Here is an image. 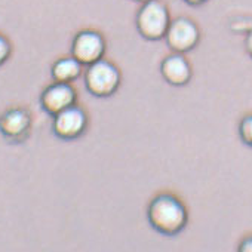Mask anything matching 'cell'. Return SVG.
<instances>
[{
  "mask_svg": "<svg viewBox=\"0 0 252 252\" xmlns=\"http://www.w3.org/2000/svg\"><path fill=\"white\" fill-rule=\"evenodd\" d=\"M149 224L163 236L180 234L189 222V211L184 202L172 193L156 194L147 206Z\"/></svg>",
  "mask_w": 252,
  "mask_h": 252,
  "instance_id": "obj_1",
  "label": "cell"
},
{
  "mask_svg": "<svg viewBox=\"0 0 252 252\" xmlns=\"http://www.w3.org/2000/svg\"><path fill=\"white\" fill-rule=\"evenodd\" d=\"M122 83V73L116 64L99 60L86 67L85 86L86 91L96 98H108L116 94Z\"/></svg>",
  "mask_w": 252,
  "mask_h": 252,
  "instance_id": "obj_2",
  "label": "cell"
},
{
  "mask_svg": "<svg viewBox=\"0 0 252 252\" xmlns=\"http://www.w3.org/2000/svg\"><path fill=\"white\" fill-rule=\"evenodd\" d=\"M137 30L150 42L165 39L168 27L171 24V15L166 5L160 0H149L143 3L137 14Z\"/></svg>",
  "mask_w": 252,
  "mask_h": 252,
  "instance_id": "obj_3",
  "label": "cell"
},
{
  "mask_svg": "<svg viewBox=\"0 0 252 252\" xmlns=\"http://www.w3.org/2000/svg\"><path fill=\"white\" fill-rule=\"evenodd\" d=\"M165 40L172 52L187 54L197 46L200 40V30L193 20L187 17H178L171 20Z\"/></svg>",
  "mask_w": 252,
  "mask_h": 252,
  "instance_id": "obj_4",
  "label": "cell"
},
{
  "mask_svg": "<svg viewBox=\"0 0 252 252\" xmlns=\"http://www.w3.org/2000/svg\"><path fill=\"white\" fill-rule=\"evenodd\" d=\"M88 125H89V117L86 110L74 104L54 116L52 131L58 138L71 141L85 134Z\"/></svg>",
  "mask_w": 252,
  "mask_h": 252,
  "instance_id": "obj_5",
  "label": "cell"
},
{
  "mask_svg": "<svg viewBox=\"0 0 252 252\" xmlns=\"http://www.w3.org/2000/svg\"><path fill=\"white\" fill-rule=\"evenodd\" d=\"M105 54V39L96 30H82L79 32L71 43V57H74L82 65L88 67L104 58Z\"/></svg>",
  "mask_w": 252,
  "mask_h": 252,
  "instance_id": "obj_6",
  "label": "cell"
},
{
  "mask_svg": "<svg viewBox=\"0 0 252 252\" xmlns=\"http://www.w3.org/2000/svg\"><path fill=\"white\" fill-rule=\"evenodd\" d=\"M33 119L27 108L12 107L0 116V134L11 143H23L32 131Z\"/></svg>",
  "mask_w": 252,
  "mask_h": 252,
  "instance_id": "obj_7",
  "label": "cell"
},
{
  "mask_svg": "<svg viewBox=\"0 0 252 252\" xmlns=\"http://www.w3.org/2000/svg\"><path fill=\"white\" fill-rule=\"evenodd\" d=\"M76 101H77V92L71 83L54 82L40 95V105L51 116H55L63 110L74 105Z\"/></svg>",
  "mask_w": 252,
  "mask_h": 252,
  "instance_id": "obj_8",
  "label": "cell"
},
{
  "mask_svg": "<svg viewBox=\"0 0 252 252\" xmlns=\"http://www.w3.org/2000/svg\"><path fill=\"white\" fill-rule=\"evenodd\" d=\"M160 74L165 82L172 86H186L191 80L193 68L184 54L172 52L171 55L165 57V60H162Z\"/></svg>",
  "mask_w": 252,
  "mask_h": 252,
  "instance_id": "obj_9",
  "label": "cell"
},
{
  "mask_svg": "<svg viewBox=\"0 0 252 252\" xmlns=\"http://www.w3.org/2000/svg\"><path fill=\"white\" fill-rule=\"evenodd\" d=\"M83 73V65L74 57H63L52 64L51 74L54 82L60 83H73Z\"/></svg>",
  "mask_w": 252,
  "mask_h": 252,
  "instance_id": "obj_10",
  "label": "cell"
},
{
  "mask_svg": "<svg viewBox=\"0 0 252 252\" xmlns=\"http://www.w3.org/2000/svg\"><path fill=\"white\" fill-rule=\"evenodd\" d=\"M239 137L240 140L252 147V114H246L239 123Z\"/></svg>",
  "mask_w": 252,
  "mask_h": 252,
  "instance_id": "obj_11",
  "label": "cell"
},
{
  "mask_svg": "<svg viewBox=\"0 0 252 252\" xmlns=\"http://www.w3.org/2000/svg\"><path fill=\"white\" fill-rule=\"evenodd\" d=\"M11 52H12V46H11L9 40L0 33V65H3L9 60Z\"/></svg>",
  "mask_w": 252,
  "mask_h": 252,
  "instance_id": "obj_12",
  "label": "cell"
},
{
  "mask_svg": "<svg viewBox=\"0 0 252 252\" xmlns=\"http://www.w3.org/2000/svg\"><path fill=\"white\" fill-rule=\"evenodd\" d=\"M237 252H252V234L243 237L237 246Z\"/></svg>",
  "mask_w": 252,
  "mask_h": 252,
  "instance_id": "obj_13",
  "label": "cell"
},
{
  "mask_svg": "<svg viewBox=\"0 0 252 252\" xmlns=\"http://www.w3.org/2000/svg\"><path fill=\"white\" fill-rule=\"evenodd\" d=\"M245 49H246V52L252 57V29L248 32V34H246V39H245Z\"/></svg>",
  "mask_w": 252,
  "mask_h": 252,
  "instance_id": "obj_14",
  "label": "cell"
},
{
  "mask_svg": "<svg viewBox=\"0 0 252 252\" xmlns=\"http://www.w3.org/2000/svg\"><path fill=\"white\" fill-rule=\"evenodd\" d=\"M184 2L191 5V6H199V5H203L206 0H184Z\"/></svg>",
  "mask_w": 252,
  "mask_h": 252,
  "instance_id": "obj_15",
  "label": "cell"
},
{
  "mask_svg": "<svg viewBox=\"0 0 252 252\" xmlns=\"http://www.w3.org/2000/svg\"><path fill=\"white\" fill-rule=\"evenodd\" d=\"M132 2H137V3H146V2H149V0H132Z\"/></svg>",
  "mask_w": 252,
  "mask_h": 252,
  "instance_id": "obj_16",
  "label": "cell"
}]
</instances>
